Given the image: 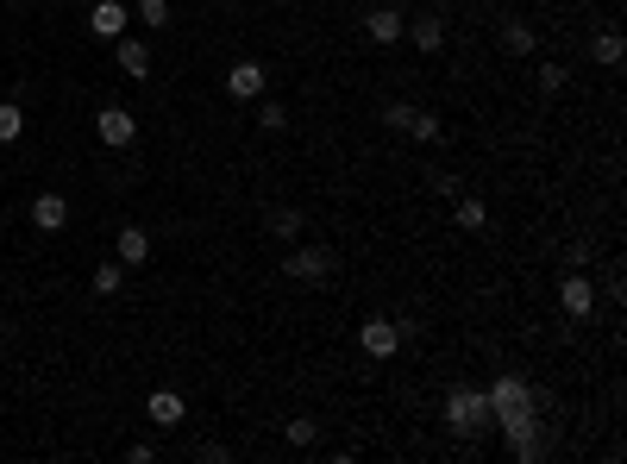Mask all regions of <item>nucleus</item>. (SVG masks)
Instances as JSON below:
<instances>
[{"mask_svg":"<svg viewBox=\"0 0 627 464\" xmlns=\"http://www.w3.org/2000/svg\"><path fill=\"white\" fill-rule=\"evenodd\" d=\"M439 414H446V427H452L458 439H477V433L496 427V421H490V396H483L477 383H452V389H446V408H439Z\"/></svg>","mask_w":627,"mask_h":464,"instance_id":"nucleus-1","label":"nucleus"},{"mask_svg":"<svg viewBox=\"0 0 627 464\" xmlns=\"http://www.w3.org/2000/svg\"><path fill=\"white\" fill-rule=\"evenodd\" d=\"M283 270H289V283H327V276L339 270V251L333 245H289V258H283Z\"/></svg>","mask_w":627,"mask_h":464,"instance_id":"nucleus-2","label":"nucleus"},{"mask_svg":"<svg viewBox=\"0 0 627 464\" xmlns=\"http://www.w3.org/2000/svg\"><path fill=\"white\" fill-rule=\"evenodd\" d=\"M483 396H490V421H515V414L540 408V389H533L527 377H496Z\"/></svg>","mask_w":627,"mask_h":464,"instance_id":"nucleus-3","label":"nucleus"},{"mask_svg":"<svg viewBox=\"0 0 627 464\" xmlns=\"http://www.w3.org/2000/svg\"><path fill=\"white\" fill-rule=\"evenodd\" d=\"M408 333H414V327H408V320H389V314H370V320H364V327H358V345H364V358H396Z\"/></svg>","mask_w":627,"mask_h":464,"instance_id":"nucleus-4","label":"nucleus"},{"mask_svg":"<svg viewBox=\"0 0 627 464\" xmlns=\"http://www.w3.org/2000/svg\"><path fill=\"white\" fill-rule=\"evenodd\" d=\"M502 427V439H508V452H515L521 464H533L546 452V433H540V408H527V414H515V421H496Z\"/></svg>","mask_w":627,"mask_h":464,"instance_id":"nucleus-5","label":"nucleus"},{"mask_svg":"<svg viewBox=\"0 0 627 464\" xmlns=\"http://www.w3.org/2000/svg\"><path fill=\"white\" fill-rule=\"evenodd\" d=\"M95 132H101V145H107V151H126L132 138H138V120H132V107L107 101V107L95 113Z\"/></svg>","mask_w":627,"mask_h":464,"instance_id":"nucleus-6","label":"nucleus"},{"mask_svg":"<svg viewBox=\"0 0 627 464\" xmlns=\"http://www.w3.org/2000/svg\"><path fill=\"white\" fill-rule=\"evenodd\" d=\"M226 95L239 101V107H245V101H264V95H270V69H264V63H232V69H226Z\"/></svg>","mask_w":627,"mask_h":464,"instance_id":"nucleus-7","label":"nucleus"},{"mask_svg":"<svg viewBox=\"0 0 627 464\" xmlns=\"http://www.w3.org/2000/svg\"><path fill=\"white\" fill-rule=\"evenodd\" d=\"M559 308H565L571 320H590V314H596V283H590L584 270H571L565 283H559Z\"/></svg>","mask_w":627,"mask_h":464,"instance_id":"nucleus-8","label":"nucleus"},{"mask_svg":"<svg viewBox=\"0 0 627 464\" xmlns=\"http://www.w3.org/2000/svg\"><path fill=\"white\" fill-rule=\"evenodd\" d=\"M126 26H132L126 0H95V7H88V32L95 38H126Z\"/></svg>","mask_w":627,"mask_h":464,"instance_id":"nucleus-9","label":"nucleus"},{"mask_svg":"<svg viewBox=\"0 0 627 464\" xmlns=\"http://www.w3.org/2000/svg\"><path fill=\"white\" fill-rule=\"evenodd\" d=\"M32 226H38V232H63V226H69V201H63L57 189H38V195H32Z\"/></svg>","mask_w":627,"mask_h":464,"instance_id":"nucleus-10","label":"nucleus"},{"mask_svg":"<svg viewBox=\"0 0 627 464\" xmlns=\"http://www.w3.org/2000/svg\"><path fill=\"white\" fill-rule=\"evenodd\" d=\"M364 32L377 38V44H396V38L408 32V13H402V7H370V13H364Z\"/></svg>","mask_w":627,"mask_h":464,"instance_id":"nucleus-11","label":"nucleus"},{"mask_svg":"<svg viewBox=\"0 0 627 464\" xmlns=\"http://www.w3.org/2000/svg\"><path fill=\"white\" fill-rule=\"evenodd\" d=\"M145 414H151V421H157V427H182V421H189V402H182V396H176V389H151V402H145Z\"/></svg>","mask_w":627,"mask_h":464,"instance_id":"nucleus-12","label":"nucleus"},{"mask_svg":"<svg viewBox=\"0 0 627 464\" xmlns=\"http://www.w3.org/2000/svg\"><path fill=\"white\" fill-rule=\"evenodd\" d=\"M113 57H120V69H126L132 82H145V76H151V51H145L138 38H113Z\"/></svg>","mask_w":627,"mask_h":464,"instance_id":"nucleus-13","label":"nucleus"},{"mask_svg":"<svg viewBox=\"0 0 627 464\" xmlns=\"http://www.w3.org/2000/svg\"><path fill=\"white\" fill-rule=\"evenodd\" d=\"M113 258H120L126 270H138V264L151 258V232L145 226H120V251H113Z\"/></svg>","mask_w":627,"mask_h":464,"instance_id":"nucleus-14","label":"nucleus"},{"mask_svg":"<svg viewBox=\"0 0 627 464\" xmlns=\"http://www.w3.org/2000/svg\"><path fill=\"white\" fill-rule=\"evenodd\" d=\"M408 38H414V51H439V44H446V19H439V13H427V19H414V26H408Z\"/></svg>","mask_w":627,"mask_h":464,"instance_id":"nucleus-15","label":"nucleus"},{"mask_svg":"<svg viewBox=\"0 0 627 464\" xmlns=\"http://www.w3.org/2000/svg\"><path fill=\"white\" fill-rule=\"evenodd\" d=\"M270 232H276L283 245H295L301 232H308V214H301V207H276V214H270Z\"/></svg>","mask_w":627,"mask_h":464,"instance_id":"nucleus-16","label":"nucleus"},{"mask_svg":"<svg viewBox=\"0 0 627 464\" xmlns=\"http://www.w3.org/2000/svg\"><path fill=\"white\" fill-rule=\"evenodd\" d=\"M452 226H458V232H483V226H490V207H483L477 195H464V201L452 207Z\"/></svg>","mask_w":627,"mask_h":464,"instance_id":"nucleus-17","label":"nucleus"},{"mask_svg":"<svg viewBox=\"0 0 627 464\" xmlns=\"http://www.w3.org/2000/svg\"><path fill=\"white\" fill-rule=\"evenodd\" d=\"M502 51L508 57H533V26H527V19H508V26H502Z\"/></svg>","mask_w":627,"mask_h":464,"instance_id":"nucleus-18","label":"nucleus"},{"mask_svg":"<svg viewBox=\"0 0 627 464\" xmlns=\"http://www.w3.org/2000/svg\"><path fill=\"white\" fill-rule=\"evenodd\" d=\"M590 57H596L602 69H615V63L627 57V44H621V32H596V38H590Z\"/></svg>","mask_w":627,"mask_h":464,"instance_id":"nucleus-19","label":"nucleus"},{"mask_svg":"<svg viewBox=\"0 0 627 464\" xmlns=\"http://www.w3.org/2000/svg\"><path fill=\"white\" fill-rule=\"evenodd\" d=\"M120 289H126V264H120V258L95 264V295H120Z\"/></svg>","mask_w":627,"mask_h":464,"instance_id":"nucleus-20","label":"nucleus"},{"mask_svg":"<svg viewBox=\"0 0 627 464\" xmlns=\"http://www.w3.org/2000/svg\"><path fill=\"white\" fill-rule=\"evenodd\" d=\"M408 138H421V145H439V138H446V126H439V113H421V107H414Z\"/></svg>","mask_w":627,"mask_h":464,"instance_id":"nucleus-21","label":"nucleus"},{"mask_svg":"<svg viewBox=\"0 0 627 464\" xmlns=\"http://www.w3.org/2000/svg\"><path fill=\"white\" fill-rule=\"evenodd\" d=\"M19 132H26V107H19V101H0V145H13Z\"/></svg>","mask_w":627,"mask_h":464,"instance_id":"nucleus-22","label":"nucleus"},{"mask_svg":"<svg viewBox=\"0 0 627 464\" xmlns=\"http://www.w3.org/2000/svg\"><path fill=\"white\" fill-rule=\"evenodd\" d=\"M289 446H295V452L320 446V421H308V414H295V421H289Z\"/></svg>","mask_w":627,"mask_h":464,"instance_id":"nucleus-23","label":"nucleus"},{"mask_svg":"<svg viewBox=\"0 0 627 464\" xmlns=\"http://www.w3.org/2000/svg\"><path fill=\"white\" fill-rule=\"evenodd\" d=\"M258 126H264V132H283V126H289V107L264 95V101H258Z\"/></svg>","mask_w":627,"mask_h":464,"instance_id":"nucleus-24","label":"nucleus"},{"mask_svg":"<svg viewBox=\"0 0 627 464\" xmlns=\"http://www.w3.org/2000/svg\"><path fill=\"white\" fill-rule=\"evenodd\" d=\"M138 26H170V0H138Z\"/></svg>","mask_w":627,"mask_h":464,"instance_id":"nucleus-25","label":"nucleus"},{"mask_svg":"<svg viewBox=\"0 0 627 464\" xmlns=\"http://www.w3.org/2000/svg\"><path fill=\"white\" fill-rule=\"evenodd\" d=\"M408 120H414V101H389L383 107V126L389 132H408Z\"/></svg>","mask_w":627,"mask_h":464,"instance_id":"nucleus-26","label":"nucleus"},{"mask_svg":"<svg viewBox=\"0 0 627 464\" xmlns=\"http://www.w3.org/2000/svg\"><path fill=\"white\" fill-rule=\"evenodd\" d=\"M571 76H565V69L559 63H540V88H546V95H559V88H565Z\"/></svg>","mask_w":627,"mask_h":464,"instance_id":"nucleus-27","label":"nucleus"}]
</instances>
